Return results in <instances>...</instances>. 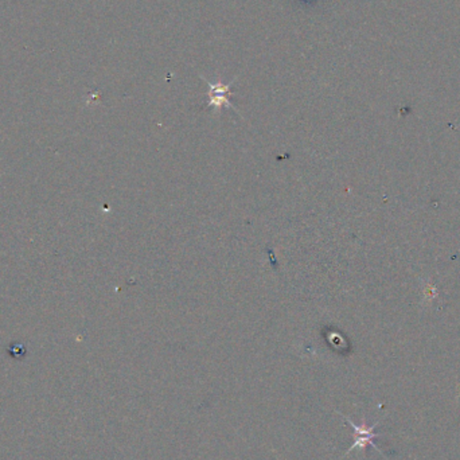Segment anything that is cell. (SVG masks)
<instances>
[{
    "mask_svg": "<svg viewBox=\"0 0 460 460\" xmlns=\"http://www.w3.org/2000/svg\"><path fill=\"white\" fill-rule=\"evenodd\" d=\"M209 86V95H210V101H209V105L214 107V108H221L222 105H226L229 108H232V104L228 98V93L230 92V86L232 84H222L221 81H217V82H210L209 80L203 78Z\"/></svg>",
    "mask_w": 460,
    "mask_h": 460,
    "instance_id": "2",
    "label": "cell"
},
{
    "mask_svg": "<svg viewBox=\"0 0 460 460\" xmlns=\"http://www.w3.org/2000/svg\"><path fill=\"white\" fill-rule=\"evenodd\" d=\"M344 421H346L347 424H350L351 428H353V431H354V443H353V445L347 450L346 455H349L354 448L366 450L369 445H371L373 448H376V451H378L381 455H384V452L377 447V444H376V441H374L377 437L383 436V434H377V432L374 431L376 427L378 425V423H376V424H373V425H367V423L363 420L360 425H357V424H354L349 417H344ZM384 457H385V455H384Z\"/></svg>",
    "mask_w": 460,
    "mask_h": 460,
    "instance_id": "1",
    "label": "cell"
},
{
    "mask_svg": "<svg viewBox=\"0 0 460 460\" xmlns=\"http://www.w3.org/2000/svg\"><path fill=\"white\" fill-rule=\"evenodd\" d=\"M421 293H423L421 295L423 303H427V304H431L435 299H437V296H439V292H437L435 284H432L431 282H425L423 284Z\"/></svg>",
    "mask_w": 460,
    "mask_h": 460,
    "instance_id": "3",
    "label": "cell"
}]
</instances>
